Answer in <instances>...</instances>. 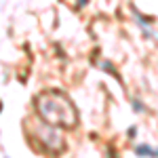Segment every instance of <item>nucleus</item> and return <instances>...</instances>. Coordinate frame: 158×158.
Returning <instances> with one entry per match:
<instances>
[{"instance_id":"nucleus-3","label":"nucleus","mask_w":158,"mask_h":158,"mask_svg":"<svg viewBox=\"0 0 158 158\" xmlns=\"http://www.w3.org/2000/svg\"><path fill=\"white\" fill-rule=\"evenodd\" d=\"M127 135H129L131 139H135V135H137V127H131V129L127 131Z\"/></svg>"},{"instance_id":"nucleus-1","label":"nucleus","mask_w":158,"mask_h":158,"mask_svg":"<svg viewBox=\"0 0 158 158\" xmlns=\"http://www.w3.org/2000/svg\"><path fill=\"white\" fill-rule=\"evenodd\" d=\"M38 112L42 120L55 127H74L76 124V112L63 97L55 93H44L38 99Z\"/></svg>"},{"instance_id":"nucleus-2","label":"nucleus","mask_w":158,"mask_h":158,"mask_svg":"<svg viewBox=\"0 0 158 158\" xmlns=\"http://www.w3.org/2000/svg\"><path fill=\"white\" fill-rule=\"evenodd\" d=\"M135 154H139V156H154V148L148 146V143H139L135 148Z\"/></svg>"},{"instance_id":"nucleus-4","label":"nucleus","mask_w":158,"mask_h":158,"mask_svg":"<svg viewBox=\"0 0 158 158\" xmlns=\"http://www.w3.org/2000/svg\"><path fill=\"white\" fill-rule=\"evenodd\" d=\"M143 103H139V101H135V112H143Z\"/></svg>"}]
</instances>
